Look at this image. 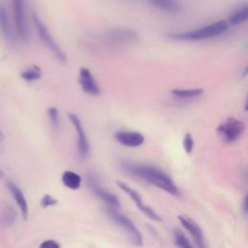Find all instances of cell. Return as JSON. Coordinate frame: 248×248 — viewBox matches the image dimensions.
<instances>
[{"instance_id":"cell-1","label":"cell","mask_w":248,"mask_h":248,"mask_svg":"<svg viewBox=\"0 0 248 248\" xmlns=\"http://www.w3.org/2000/svg\"><path fill=\"white\" fill-rule=\"evenodd\" d=\"M122 168L128 173L137 176L170 195H179V190L171 177L158 167L134 162H124Z\"/></svg>"},{"instance_id":"cell-2","label":"cell","mask_w":248,"mask_h":248,"mask_svg":"<svg viewBox=\"0 0 248 248\" xmlns=\"http://www.w3.org/2000/svg\"><path fill=\"white\" fill-rule=\"evenodd\" d=\"M229 27H230V24L228 23V21L221 19L194 30L170 33L169 34V37L171 40H175V41H187V42L202 41V40L211 39V38L220 36L221 34L227 32Z\"/></svg>"},{"instance_id":"cell-3","label":"cell","mask_w":248,"mask_h":248,"mask_svg":"<svg viewBox=\"0 0 248 248\" xmlns=\"http://www.w3.org/2000/svg\"><path fill=\"white\" fill-rule=\"evenodd\" d=\"M33 22L35 25V28L37 30L38 36L40 37L41 41L44 43V45L52 52V54L56 57V59L61 63H66L67 57L63 49L59 46V45L55 42V40L52 38L51 34L49 33L46 26L43 23V21L40 19L38 15L36 13H33L32 15Z\"/></svg>"},{"instance_id":"cell-4","label":"cell","mask_w":248,"mask_h":248,"mask_svg":"<svg viewBox=\"0 0 248 248\" xmlns=\"http://www.w3.org/2000/svg\"><path fill=\"white\" fill-rule=\"evenodd\" d=\"M139 38V34L132 28L115 27L105 32L103 39L106 44L113 46H123L134 44Z\"/></svg>"},{"instance_id":"cell-5","label":"cell","mask_w":248,"mask_h":248,"mask_svg":"<svg viewBox=\"0 0 248 248\" xmlns=\"http://www.w3.org/2000/svg\"><path fill=\"white\" fill-rule=\"evenodd\" d=\"M244 130V123L235 117L226 118L217 128L219 136L227 143H232L237 140L242 136Z\"/></svg>"},{"instance_id":"cell-6","label":"cell","mask_w":248,"mask_h":248,"mask_svg":"<svg viewBox=\"0 0 248 248\" xmlns=\"http://www.w3.org/2000/svg\"><path fill=\"white\" fill-rule=\"evenodd\" d=\"M108 214L110 219L117 224L123 231H125L127 236L129 237L130 241L138 247L142 246L143 239L140 232L138 230V228L134 225V223L125 215L119 213L115 209H109Z\"/></svg>"},{"instance_id":"cell-7","label":"cell","mask_w":248,"mask_h":248,"mask_svg":"<svg viewBox=\"0 0 248 248\" xmlns=\"http://www.w3.org/2000/svg\"><path fill=\"white\" fill-rule=\"evenodd\" d=\"M11 2L13 7L15 28L18 36L23 41H27L29 37V28L26 18L25 2L24 0H11Z\"/></svg>"},{"instance_id":"cell-8","label":"cell","mask_w":248,"mask_h":248,"mask_svg":"<svg viewBox=\"0 0 248 248\" xmlns=\"http://www.w3.org/2000/svg\"><path fill=\"white\" fill-rule=\"evenodd\" d=\"M116 185L122 190L124 191L125 193H127V195L134 201L135 204L137 205V207L146 216L148 217L149 219L153 220V221H156V222H161L162 221V218L148 205L144 204V202H142V199H141V196L140 195L139 192H137L135 189L131 188L128 184L122 182V181H115Z\"/></svg>"},{"instance_id":"cell-9","label":"cell","mask_w":248,"mask_h":248,"mask_svg":"<svg viewBox=\"0 0 248 248\" xmlns=\"http://www.w3.org/2000/svg\"><path fill=\"white\" fill-rule=\"evenodd\" d=\"M68 118L71 121V123L73 124V126L75 127V131L77 133V137H78L77 144H78V154L81 158H85L89 154L90 146H89V141H88L86 133L84 131V128L82 126V123H81L79 117L74 112H69Z\"/></svg>"},{"instance_id":"cell-10","label":"cell","mask_w":248,"mask_h":248,"mask_svg":"<svg viewBox=\"0 0 248 248\" xmlns=\"http://www.w3.org/2000/svg\"><path fill=\"white\" fill-rule=\"evenodd\" d=\"M87 181L89 184V187L92 189L94 194L100 198L108 206L109 209H115L117 210L120 207V202L118 198L113 195L110 192H108L107 190L103 189L95 179V176L93 174H89L87 177Z\"/></svg>"},{"instance_id":"cell-11","label":"cell","mask_w":248,"mask_h":248,"mask_svg":"<svg viewBox=\"0 0 248 248\" xmlns=\"http://www.w3.org/2000/svg\"><path fill=\"white\" fill-rule=\"evenodd\" d=\"M78 83L83 92L91 96H99L101 89L88 68L81 67L78 72Z\"/></svg>"},{"instance_id":"cell-12","label":"cell","mask_w":248,"mask_h":248,"mask_svg":"<svg viewBox=\"0 0 248 248\" xmlns=\"http://www.w3.org/2000/svg\"><path fill=\"white\" fill-rule=\"evenodd\" d=\"M178 220L180 221L181 225L189 232V233L195 240L198 248H206L203 232L198 223L187 215H179Z\"/></svg>"},{"instance_id":"cell-13","label":"cell","mask_w":248,"mask_h":248,"mask_svg":"<svg viewBox=\"0 0 248 248\" xmlns=\"http://www.w3.org/2000/svg\"><path fill=\"white\" fill-rule=\"evenodd\" d=\"M114 139L127 147H139L144 142V137L137 131H118L114 134Z\"/></svg>"},{"instance_id":"cell-14","label":"cell","mask_w":248,"mask_h":248,"mask_svg":"<svg viewBox=\"0 0 248 248\" xmlns=\"http://www.w3.org/2000/svg\"><path fill=\"white\" fill-rule=\"evenodd\" d=\"M7 188L9 189L10 193L14 197V199L21 212L23 219L26 220L28 217V203H27V201H26L22 191L18 188V186L16 184H15L12 181L7 182Z\"/></svg>"},{"instance_id":"cell-15","label":"cell","mask_w":248,"mask_h":248,"mask_svg":"<svg viewBox=\"0 0 248 248\" xmlns=\"http://www.w3.org/2000/svg\"><path fill=\"white\" fill-rule=\"evenodd\" d=\"M153 7L168 14H177L181 10L178 0H147Z\"/></svg>"},{"instance_id":"cell-16","label":"cell","mask_w":248,"mask_h":248,"mask_svg":"<svg viewBox=\"0 0 248 248\" xmlns=\"http://www.w3.org/2000/svg\"><path fill=\"white\" fill-rule=\"evenodd\" d=\"M62 182L63 184L72 190H77L80 187L81 184V177L75 171L72 170H65L62 174Z\"/></svg>"},{"instance_id":"cell-17","label":"cell","mask_w":248,"mask_h":248,"mask_svg":"<svg viewBox=\"0 0 248 248\" xmlns=\"http://www.w3.org/2000/svg\"><path fill=\"white\" fill-rule=\"evenodd\" d=\"M0 31L7 40L13 39V31L10 24V19L7 11L3 6H0Z\"/></svg>"},{"instance_id":"cell-18","label":"cell","mask_w":248,"mask_h":248,"mask_svg":"<svg viewBox=\"0 0 248 248\" xmlns=\"http://www.w3.org/2000/svg\"><path fill=\"white\" fill-rule=\"evenodd\" d=\"M202 93V88H175L171 91V94L179 99H192L201 96Z\"/></svg>"},{"instance_id":"cell-19","label":"cell","mask_w":248,"mask_h":248,"mask_svg":"<svg viewBox=\"0 0 248 248\" xmlns=\"http://www.w3.org/2000/svg\"><path fill=\"white\" fill-rule=\"evenodd\" d=\"M248 18V7L244 5L237 10H235L230 16H229V24L232 25H238L245 22Z\"/></svg>"},{"instance_id":"cell-20","label":"cell","mask_w":248,"mask_h":248,"mask_svg":"<svg viewBox=\"0 0 248 248\" xmlns=\"http://www.w3.org/2000/svg\"><path fill=\"white\" fill-rule=\"evenodd\" d=\"M16 219V212L15 211V209L10 205L4 206L1 214L2 224L5 226H11L15 223Z\"/></svg>"},{"instance_id":"cell-21","label":"cell","mask_w":248,"mask_h":248,"mask_svg":"<svg viewBox=\"0 0 248 248\" xmlns=\"http://www.w3.org/2000/svg\"><path fill=\"white\" fill-rule=\"evenodd\" d=\"M22 79H24L25 81H35V80H38L41 78L42 77V71L41 69L34 65L28 69H26L25 71H23L21 74H20Z\"/></svg>"},{"instance_id":"cell-22","label":"cell","mask_w":248,"mask_h":248,"mask_svg":"<svg viewBox=\"0 0 248 248\" xmlns=\"http://www.w3.org/2000/svg\"><path fill=\"white\" fill-rule=\"evenodd\" d=\"M174 243L178 248H193L190 241L180 231H174Z\"/></svg>"},{"instance_id":"cell-23","label":"cell","mask_w":248,"mask_h":248,"mask_svg":"<svg viewBox=\"0 0 248 248\" xmlns=\"http://www.w3.org/2000/svg\"><path fill=\"white\" fill-rule=\"evenodd\" d=\"M47 116L49 122L53 129L57 130L60 126V118H59V111L55 107H49L47 108Z\"/></svg>"},{"instance_id":"cell-24","label":"cell","mask_w":248,"mask_h":248,"mask_svg":"<svg viewBox=\"0 0 248 248\" xmlns=\"http://www.w3.org/2000/svg\"><path fill=\"white\" fill-rule=\"evenodd\" d=\"M182 145H183V148L185 150L186 153L190 154L192 151H193V148H194V140L191 136L190 133H187L185 134L184 138H183V140H182Z\"/></svg>"},{"instance_id":"cell-25","label":"cell","mask_w":248,"mask_h":248,"mask_svg":"<svg viewBox=\"0 0 248 248\" xmlns=\"http://www.w3.org/2000/svg\"><path fill=\"white\" fill-rule=\"evenodd\" d=\"M57 203V200H55L54 198H52L50 195L48 194H46L42 200H41V205L42 207L44 208H46L48 206H52V205H55Z\"/></svg>"},{"instance_id":"cell-26","label":"cell","mask_w":248,"mask_h":248,"mask_svg":"<svg viewBox=\"0 0 248 248\" xmlns=\"http://www.w3.org/2000/svg\"><path fill=\"white\" fill-rule=\"evenodd\" d=\"M39 248H60V245L53 239H46L40 244Z\"/></svg>"},{"instance_id":"cell-27","label":"cell","mask_w":248,"mask_h":248,"mask_svg":"<svg viewBox=\"0 0 248 248\" xmlns=\"http://www.w3.org/2000/svg\"><path fill=\"white\" fill-rule=\"evenodd\" d=\"M243 211H244V213L246 214L247 213V211H248V196L246 195L245 197H244V200H243Z\"/></svg>"},{"instance_id":"cell-28","label":"cell","mask_w":248,"mask_h":248,"mask_svg":"<svg viewBox=\"0 0 248 248\" xmlns=\"http://www.w3.org/2000/svg\"><path fill=\"white\" fill-rule=\"evenodd\" d=\"M4 139H5V137H4V134H3L2 130L0 129V146L3 144V142H4Z\"/></svg>"},{"instance_id":"cell-29","label":"cell","mask_w":248,"mask_h":248,"mask_svg":"<svg viewBox=\"0 0 248 248\" xmlns=\"http://www.w3.org/2000/svg\"><path fill=\"white\" fill-rule=\"evenodd\" d=\"M3 175H4V173H3V171H2V170H1V168H0V179L3 177Z\"/></svg>"}]
</instances>
